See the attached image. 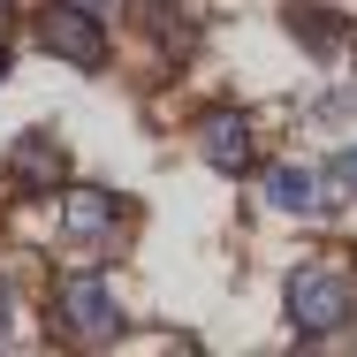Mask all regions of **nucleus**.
<instances>
[{"mask_svg":"<svg viewBox=\"0 0 357 357\" xmlns=\"http://www.w3.org/2000/svg\"><path fill=\"white\" fill-rule=\"evenodd\" d=\"M350 319H357V282H350V266L312 259V266L289 274V327H296V335H342Z\"/></svg>","mask_w":357,"mask_h":357,"instance_id":"obj_1","label":"nucleus"},{"mask_svg":"<svg viewBox=\"0 0 357 357\" xmlns=\"http://www.w3.org/2000/svg\"><path fill=\"white\" fill-rule=\"evenodd\" d=\"M54 327L69 342H114L122 335V304L99 274H61L54 282Z\"/></svg>","mask_w":357,"mask_h":357,"instance_id":"obj_2","label":"nucleus"},{"mask_svg":"<svg viewBox=\"0 0 357 357\" xmlns=\"http://www.w3.org/2000/svg\"><path fill=\"white\" fill-rule=\"evenodd\" d=\"M38 46H46L54 61H76V69H107V31H99V15L76 8V0H61V8L38 15Z\"/></svg>","mask_w":357,"mask_h":357,"instance_id":"obj_3","label":"nucleus"},{"mask_svg":"<svg viewBox=\"0 0 357 357\" xmlns=\"http://www.w3.org/2000/svg\"><path fill=\"white\" fill-rule=\"evenodd\" d=\"M266 206L296 213V220H319V213H335V183L312 175V167H296V160H282V167H266Z\"/></svg>","mask_w":357,"mask_h":357,"instance_id":"obj_4","label":"nucleus"},{"mask_svg":"<svg viewBox=\"0 0 357 357\" xmlns=\"http://www.w3.org/2000/svg\"><path fill=\"white\" fill-rule=\"evenodd\" d=\"M198 152H206L213 175H251V122H243L236 107H213V114L198 122Z\"/></svg>","mask_w":357,"mask_h":357,"instance_id":"obj_5","label":"nucleus"},{"mask_svg":"<svg viewBox=\"0 0 357 357\" xmlns=\"http://www.w3.org/2000/svg\"><path fill=\"white\" fill-rule=\"evenodd\" d=\"M61 220H69V236H84V243H114V228H122V198L99 190V183H84V190L61 198Z\"/></svg>","mask_w":357,"mask_h":357,"instance_id":"obj_6","label":"nucleus"},{"mask_svg":"<svg viewBox=\"0 0 357 357\" xmlns=\"http://www.w3.org/2000/svg\"><path fill=\"white\" fill-rule=\"evenodd\" d=\"M8 175H15V190H54V183L69 175V160H61L54 137H23L15 152H8Z\"/></svg>","mask_w":357,"mask_h":357,"instance_id":"obj_7","label":"nucleus"},{"mask_svg":"<svg viewBox=\"0 0 357 357\" xmlns=\"http://www.w3.org/2000/svg\"><path fill=\"white\" fill-rule=\"evenodd\" d=\"M289 31L327 61V54H342V15L335 8H319V0H289Z\"/></svg>","mask_w":357,"mask_h":357,"instance_id":"obj_8","label":"nucleus"},{"mask_svg":"<svg viewBox=\"0 0 357 357\" xmlns=\"http://www.w3.org/2000/svg\"><path fill=\"white\" fill-rule=\"evenodd\" d=\"M335 175H342V190H357V144L342 152V160H335Z\"/></svg>","mask_w":357,"mask_h":357,"instance_id":"obj_9","label":"nucleus"},{"mask_svg":"<svg viewBox=\"0 0 357 357\" xmlns=\"http://www.w3.org/2000/svg\"><path fill=\"white\" fill-rule=\"evenodd\" d=\"M76 8H91V15H114V8H122V0H76Z\"/></svg>","mask_w":357,"mask_h":357,"instance_id":"obj_10","label":"nucleus"},{"mask_svg":"<svg viewBox=\"0 0 357 357\" xmlns=\"http://www.w3.org/2000/svg\"><path fill=\"white\" fill-rule=\"evenodd\" d=\"M0 342H8V289H0Z\"/></svg>","mask_w":357,"mask_h":357,"instance_id":"obj_11","label":"nucleus"},{"mask_svg":"<svg viewBox=\"0 0 357 357\" xmlns=\"http://www.w3.org/2000/svg\"><path fill=\"white\" fill-rule=\"evenodd\" d=\"M8 23H15V0H0V31H8Z\"/></svg>","mask_w":357,"mask_h":357,"instance_id":"obj_12","label":"nucleus"}]
</instances>
